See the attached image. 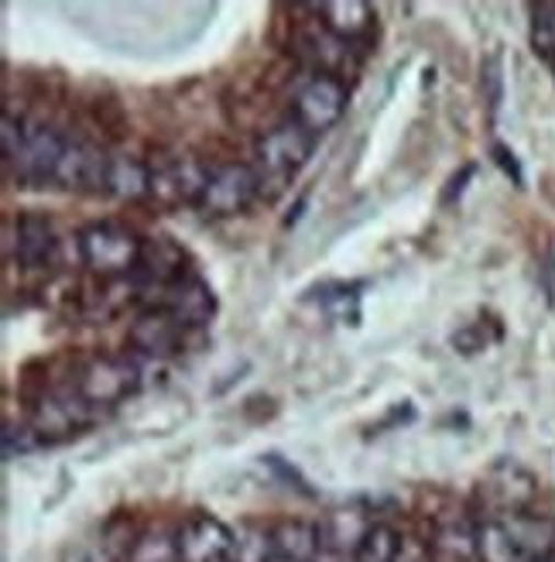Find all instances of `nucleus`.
Wrapping results in <instances>:
<instances>
[{
	"label": "nucleus",
	"instance_id": "nucleus-31",
	"mask_svg": "<svg viewBox=\"0 0 555 562\" xmlns=\"http://www.w3.org/2000/svg\"><path fill=\"white\" fill-rule=\"evenodd\" d=\"M469 176H474V165H466L460 176H453V179H450V189H446V203H453V195H460V192H463V182H466Z\"/></svg>",
	"mask_w": 555,
	"mask_h": 562
},
{
	"label": "nucleus",
	"instance_id": "nucleus-15",
	"mask_svg": "<svg viewBox=\"0 0 555 562\" xmlns=\"http://www.w3.org/2000/svg\"><path fill=\"white\" fill-rule=\"evenodd\" d=\"M161 308H169V313L185 326V329H203L213 313H216V295L213 289L206 285V278L200 271H185L175 285L165 292V299L158 302Z\"/></svg>",
	"mask_w": 555,
	"mask_h": 562
},
{
	"label": "nucleus",
	"instance_id": "nucleus-7",
	"mask_svg": "<svg viewBox=\"0 0 555 562\" xmlns=\"http://www.w3.org/2000/svg\"><path fill=\"white\" fill-rule=\"evenodd\" d=\"M347 82L329 72H309L292 93V121H298L309 134H326L347 114Z\"/></svg>",
	"mask_w": 555,
	"mask_h": 562
},
{
	"label": "nucleus",
	"instance_id": "nucleus-24",
	"mask_svg": "<svg viewBox=\"0 0 555 562\" xmlns=\"http://www.w3.org/2000/svg\"><path fill=\"white\" fill-rule=\"evenodd\" d=\"M356 292H360V285H322L313 295H319V305L326 308L329 319L356 326V319H360V295Z\"/></svg>",
	"mask_w": 555,
	"mask_h": 562
},
{
	"label": "nucleus",
	"instance_id": "nucleus-33",
	"mask_svg": "<svg viewBox=\"0 0 555 562\" xmlns=\"http://www.w3.org/2000/svg\"><path fill=\"white\" fill-rule=\"evenodd\" d=\"M552 69H555V59H552Z\"/></svg>",
	"mask_w": 555,
	"mask_h": 562
},
{
	"label": "nucleus",
	"instance_id": "nucleus-16",
	"mask_svg": "<svg viewBox=\"0 0 555 562\" xmlns=\"http://www.w3.org/2000/svg\"><path fill=\"white\" fill-rule=\"evenodd\" d=\"M313 14L332 38H340L350 48L364 42L374 27V8L364 4V0H326V4L313 8Z\"/></svg>",
	"mask_w": 555,
	"mask_h": 562
},
{
	"label": "nucleus",
	"instance_id": "nucleus-10",
	"mask_svg": "<svg viewBox=\"0 0 555 562\" xmlns=\"http://www.w3.org/2000/svg\"><path fill=\"white\" fill-rule=\"evenodd\" d=\"M539 481L524 470L521 463H497L487 470V476L480 481V504H484V518H497V515H514V512H529V504L535 501Z\"/></svg>",
	"mask_w": 555,
	"mask_h": 562
},
{
	"label": "nucleus",
	"instance_id": "nucleus-11",
	"mask_svg": "<svg viewBox=\"0 0 555 562\" xmlns=\"http://www.w3.org/2000/svg\"><path fill=\"white\" fill-rule=\"evenodd\" d=\"M185 326L161 305H145L141 313L134 316L127 340L134 347V353H141L148 360H172L175 353H182L185 347Z\"/></svg>",
	"mask_w": 555,
	"mask_h": 562
},
{
	"label": "nucleus",
	"instance_id": "nucleus-8",
	"mask_svg": "<svg viewBox=\"0 0 555 562\" xmlns=\"http://www.w3.org/2000/svg\"><path fill=\"white\" fill-rule=\"evenodd\" d=\"M100 415L103 412L93 408L72 384H63V387L45 391V395L35 402L32 426L42 436V442L48 446V442H66V439L79 436L82 429H90Z\"/></svg>",
	"mask_w": 555,
	"mask_h": 562
},
{
	"label": "nucleus",
	"instance_id": "nucleus-21",
	"mask_svg": "<svg viewBox=\"0 0 555 562\" xmlns=\"http://www.w3.org/2000/svg\"><path fill=\"white\" fill-rule=\"evenodd\" d=\"M274 555H278V549H274L271 528L243 525V528L234 531V546H230L227 562H271Z\"/></svg>",
	"mask_w": 555,
	"mask_h": 562
},
{
	"label": "nucleus",
	"instance_id": "nucleus-26",
	"mask_svg": "<svg viewBox=\"0 0 555 562\" xmlns=\"http://www.w3.org/2000/svg\"><path fill=\"white\" fill-rule=\"evenodd\" d=\"M42 436L35 432V426L27 422V426H14V422H8L4 426V457L8 460H18L24 453H35V449H42Z\"/></svg>",
	"mask_w": 555,
	"mask_h": 562
},
{
	"label": "nucleus",
	"instance_id": "nucleus-20",
	"mask_svg": "<svg viewBox=\"0 0 555 562\" xmlns=\"http://www.w3.org/2000/svg\"><path fill=\"white\" fill-rule=\"evenodd\" d=\"M278 555L295 562H319L322 559V528L313 521H282L271 528Z\"/></svg>",
	"mask_w": 555,
	"mask_h": 562
},
{
	"label": "nucleus",
	"instance_id": "nucleus-23",
	"mask_svg": "<svg viewBox=\"0 0 555 562\" xmlns=\"http://www.w3.org/2000/svg\"><path fill=\"white\" fill-rule=\"evenodd\" d=\"M124 562H179V546H175V536L169 531H145V536H137L134 546L127 549Z\"/></svg>",
	"mask_w": 555,
	"mask_h": 562
},
{
	"label": "nucleus",
	"instance_id": "nucleus-32",
	"mask_svg": "<svg viewBox=\"0 0 555 562\" xmlns=\"http://www.w3.org/2000/svg\"><path fill=\"white\" fill-rule=\"evenodd\" d=\"M271 562H295V559H285V555H274Z\"/></svg>",
	"mask_w": 555,
	"mask_h": 562
},
{
	"label": "nucleus",
	"instance_id": "nucleus-12",
	"mask_svg": "<svg viewBox=\"0 0 555 562\" xmlns=\"http://www.w3.org/2000/svg\"><path fill=\"white\" fill-rule=\"evenodd\" d=\"M8 240L24 271H48L59 261V234L45 213H21L8 227Z\"/></svg>",
	"mask_w": 555,
	"mask_h": 562
},
{
	"label": "nucleus",
	"instance_id": "nucleus-18",
	"mask_svg": "<svg viewBox=\"0 0 555 562\" xmlns=\"http://www.w3.org/2000/svg\"><path fill=\"white\" fill-rule=\"evenodd\" d=\"M432 562H480V546H477V521H442L432 531L429 542Z\"/></svg>",
	"mask_w": 555,
	"mask_h": 562
},
{
	"label": "nucleus",
	"instance_id": "nucleus-17",
	"mask_svg": "<svg viewBox=\"0 0 555 562\" xmlns=\"http://www.w3.org/2000/svg\"><path fill=\"white\" fill-rule=\"evenodd\" d=\"M374 518L364 508H337L329 512V518L319 525L322 528V555L332 559H353L356 546L364 542V536L371 531Z\"/></svg>",
	"mask_w": 555,
	"mask_h": 562
},
{
	"label": "nucleus",
	"instance_id": "nucleus-13",
	"mask_svg": "<svg viewBox=\"0 0 555 562\" xmlns=\"http://www.w3.org/2000/svg\"><path fill=\"white\" fill-rule=\"evenodd\" d=\"M106 179H110V151L90 145V140L69 137L59 176H55V186L69 189V192L106 195Z\"/></svg>",
	"mask_w": 555,
	"mask_h": 562
},
{
	"label": "nucleus",
	"instance_id": "nucleus-1",
	"mask_svg": "<svg viewBox=\"0 0 555 562\" xmlns=\"http://www.w3.org/2000/svg\"><path fill=\"white\" fill-rule=\"evenodd\" d=\"M69 137L45 121H21L4 114V165L18 186L42 189L55 186Z\"/></svg>",
	"mask_w": 555,
	"mask_h": 562
},
{
	"label": "nucleus",
	"instance_id": "nucleus-28",
	"mask_svg": "<svg viewBox=\"0 0 555 562\" xmlns=\"http://www.w3.org/2000/svg\"><path fill=\"white\" fill-rule=\"evenodd\" d=\"M484 93H487V106L490 114H497V106L505 100V69H501V55H490L484 63Z\"/></svg>",
	"mask_w": 555,
	"mask_h": 562
},
{
	"label": "nucleus",
	"instance_id": "nucleus-19",
	"mask_svg": "<svg viewBox=\"0 0 555 562\" xmlns=\"http://www.w3.org/2000/svg\"><path fill=\"white\" fill-rule=\"evenodd\" d=\"M151 192V165L137 155H110V179H106V195L110 200H145Z\"/></svg>",
	"mask_w": 555,
	"mask_h": 562
},
{
	"label": "nucleus",
	"instance_id": "nucleus-14",
	"mask_svg": "<svg viewBox=\"0 0 555 562\" xmlns=\"http://www.w3.org/2000/svg\"><path fill=\"white\" fill-rule=\"evenodd\" d=\"M179 562H227L234 546V528L213 515H192L179 531Z\"/></svg>",
	"mask_w": 555,
	"mask_h": 562
},
{
	"label": "nucleus",
	"instance_id": "nucleus-30",
	"mask_svg": "<svg viewBox=\"0 0 555 562\" xmlns=\"http://www.w3.org/2000/svg\"><path fill=\"white\" fill-rule=\"evenodd\" d=\"M542 285H545L548 302L555 305V258H548V261H545V268H542Z\"/></svg>",
	"mask_w": 555,
	"mask_h": 562
},
{
	"label": "nucleus",
	"instance_id": "nucleus-6",
	"mask_svg": "<svg viewBox=\"0 0 555 562\" xmlns=\"http://www.w3.org/2000/svg\"><path fill=\"white\" fill-rule=\"evenodd\" d=\"M261 195V176L254 165H243V161H224L209 168V179L206 189L200 195L196 210L206 220H227L237 216L251 206Z\"/></svg>",
	"mask_w": 555,
	"mask_h": 562
},
{
	"label": "nucleus",
	"instance_id": "nucleus-3",
	"mask_svg": "<svg viewBox=\"0 0 555 562\" xmlns=\"http://www.w3.org/2000/svg\"><path fill=\"white\" fill-rule=\"evenodd\" d=\"M76 247L82 268L103 281L131 278L145 255V240L121 223H90L79 231Z\"/></svg>",
	"mask_w": 555,
	"mask_h": 562
},
{
	"label": "nucleus",
	"instance_id": "nucleus-4",
	"mask_svg": "<svg viewBox=\"0 0 555 562\" xmlns=\"http://www.w3.org/2000/svg\"><path fill=\"white\" fill-rule=\"evenodd\" d=\"M316 134L305 131L298 121H282L268 127L258 137V176H261V189L264 182H288L298 168H305V161L316 151Z\"/></svg>",
	"mask_w": 555,
	"mask_h": 562
},
{
	"label": "nucleus",
	"instance_id": "nucleus-5",
	"mask_svg": "<svg viewBox=\"0 0 555 562\" xmlns=\"http://www.w3.org/2000/svg\"><path fill=\"white\" fill-rule=\"evenodd\" d=\"M93 408L106 412L141 387V363L131 357H93L69 381Z\"/></svg>",
	"mask_w": 555,
	"mask_h": 562
},
{
	"label": "nucleus",
	"instance_id": "nucleus-9",
	"mask_svg": "<svg viewBox=\"0 0 555 562\" xmlns=\"http://www.w3.org/2000/svg\"><path fill=\"white\" fill-rule=\"evenodd\" d=\"M151 165V200L161 206H196L206 189L209 168L185 151H165L158 158H148Z\"/></svg>",
	"mask_w": 555,
	"mask_h": 562
},
{
	"label": "nucleus",
	"instance_id": "nucleus-2",
	"mask_svg": "<svg viewBox=\"0 0 555 562\" xmlns=\"http://www.w3.org/2000/svg\"><path fill=\"white\" fill-rule=\"evenodd\" d=\"M480 562H548L555 552V521L535 512H514L477 521Z\"/></svg>",
	"mask_w": 555,
	"mask_h": 562
},
{
	"label": "nucleus",
	"instance_id": "nucleus-29",
	"mask_svg": "<svg viewBox=\"0 0 555 562\" xmlns=\"http://www.w3.org/2000/svg\"><path fill=\"white\" fill-rule=\"evenodd\" d=\"M494 161H497V165H501V168H505V172H508V176L514 179V186H521V182H524V176H521V168H518L514 155H511V151H508L505 145H494Z\"/></svg>",
	"mask_w": 555,
	"mask_h": 562
},
{
	"label": "nucleus",
	"instance_id": "nucleus-27",
	"mask_svg": "<svg viewBox=\"0 0 555 562\" xmlns=\"http://www.w3.org/2000/svg\"><path fill=\"white\" fill-rule=\"evenodd\" d=\"M127 549H114V542L106 539V531L100 539H90L76 546V552L69 555V562H124Z\"/></svg>",
	"mask_w": 555,
	"mask_h": 562
},
{
	"label": "nucleus",
	"instance_id": "nucleus-22",
	"mask_svg": "<svg viewBox=\"0 0 555 562\" xmlns=\"http://www.w3.org/2000/svg\"><path fill=\"white\" fill-rule=\"evenodd\" d=\"M398 552H401L398 531L387 521H374L350 562H398Z\"/></svg>",
	"mask_w": 555,
	"mask_h": 562
},
{
	"label": "nucleus",
	"instance_id": "nucleus-25",
	"mask_svg": "<svg viewBox=\"0 0 555 562\" xmlns=\"http://www.w3.org/2000/svg\"><path fill=\"white\" fill-rule=\"evenodd\" d=\"M532 45L545 59H555V4L532 8Z\"/></svg>",
	"mask_w": 555,
	"mask_h": 562
}]
</instances>
